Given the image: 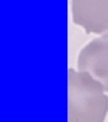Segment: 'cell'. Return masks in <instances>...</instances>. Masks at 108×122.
I'll list each match as a JSON object with an SVG mask.
<instances>
[{"label":"cell","instance_id":"cell-1","mask_svg":"<svg viewBox=\"0 0 108 122\" xmlns=\"http://www.w3.org/2000/svg\"><path fill=\"white\" fill-rule=\"evenodd\" d=\"M72 17L87 33L107 31L108 0H72Z\"/></svg>","mask_w":108,"mask_h":122}]
</instances>
